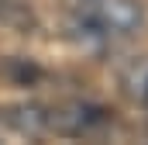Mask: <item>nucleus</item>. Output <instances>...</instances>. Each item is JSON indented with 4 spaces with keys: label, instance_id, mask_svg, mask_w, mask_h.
<instances>
[{
    "label": "nucleus",
    "instance_id": "nucleus-1",
    "mask_svg": "<svg viewBox=\"0 0 148 145\" xmlns=\"http://www.w3.org/2000/svg\"><path fill=\"white\" fill-rule=\"evenodd\" d=\"M0 121L10 135H59V138H86L97 135L114 124V114L97 100H83V97H66V100H52V104H14V107L0 110Z\"/></svg>",
    "mask_w": 148,
    "mask_h": 145
},
{
    "label": "nucleus",
    "instance_id": "nucleus-2",
    "mask_svg": "<svg viewBox=\"0 0 148 145\" xmlns=\"http://www.w3.org/2000/svg\"><path fill=\"white\" fill-rule=\"evenodd\" d=\"M62 10L69 14L73 28L86 38H131L145 24L141 0H62Z\"/></svg>",
    "mask_w": 148,
    "mask_h": 145
},
{
    "label": "nucleus",
    "instance_id": "nucleus-3",
    "mask_svg": "<svg viewBox=\"0 0 148 145\" xmlns=\"http://www.w3.org/2000/svg\"><path fill=\"white\" fill-rule=\"evenodd\" d=\"M117 79H121L124 97H127L134 107H141L148 114V55L127 59V62L121 66V72H117Z\"/></svg>",
    "mask_w": 148,
    "mask_h": 145
},
{
    "label": "nucleus",
    "instance_id": "nucleus-4",
    "mask_svg": "<svg viewBox=\"0 0 148 145\" xmlns=\"http://www.w3.org/2000/svg\"><path fill=\"white\" fill-rule=\"evenodd\" d=\"M0 24L17 28V31H28L35 24V14L24 3H17V0H0Z\"/></svg>",
    "mask_w": 148,
    "mask_h": 145
},
{
    "label": "nucleus",
    "instance_id": "nucleus-5",
    "mask_svg": "<svg viewBox=\"0 0 148 145\" xmlns=\"http://www.w3.org/2000/svg\"><path fill=\"white\" fill-rule=\"evenodd\" d=\"M3 131H7V128H3V121H0V135H3Z\"/></svg>",
    "mask_w": 148,
    "mask_h": 145
}]
</instances>
